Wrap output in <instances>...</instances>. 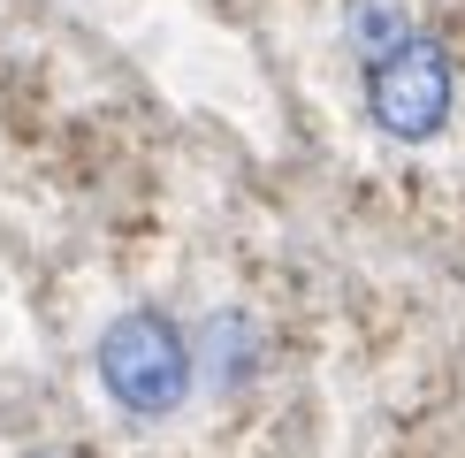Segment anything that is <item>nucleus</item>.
I'll list each match as a JSON object with an SVG mask.
<instances>
[{
  "label": "nucleus",
  "instance_id": "nucleus-1",
  "mask_svg": "<svg viewBox=\"0 0 465 458\" xmlns=\"http://www.w3.org/2000/svg\"><path fill=\"white\" fill-rule=\"evenodd\" d=\"M92 367H100V390H107L130 420H168V413H183L191 382H199L191 336L161 314V305H130V314H114L107 329H100Z\"/></svg>",
  "mask_w": 465,
  "mask_h": 458
},
{
  "label": "nucleus",
  "instance_id": "nucleus-2",
  "mask_svg": "<svg viewBox=\"0 0 465 458\" xmlns=\"http://www.w3.org/2000/svg\"><path fill=\"white\" fill-rule=\"evenodd\" d=\"M450 107H458V69H450V54H442L428 31L397 38L390 54L366 62V123H374L381 138L428 145V138H442Z\"/></svg>",
  "mask_w": 465,
  "mask_h": 458
},
{
  "label": "nucleus",
  "instance_id": "nucleus-3",
  "mask_svg": "<svg viewBox=\"0 0 465 458\" xmlns=\"http://www.w3.org/2000/svg\"><path fill=\"white\" fill-rule=\"evenodd\" d=\"M252 359H260V336H252V321L244 314H214V329H206V374L222 382H244L252 374Z\"/></svg>",
  "mask_w": 465,
  "mask_h": 458
},
{
  "label": "nucleus",
  "instance_id": "nucleus-4",
  "mask_svg": "<svg viewBox=\"0 0 465 458\" xmlns=\"http://www.w3.org/2000/svg\"><path fill=\"white\" fill-rule=\"evenodd\" d=\"M343 31H351L359 62H374V54H390L397 38H412V24H404V8H397V0H351Z\"/></svg>",
  "mask_w": 465,
  "mask_h": 458
}]
</instances>
